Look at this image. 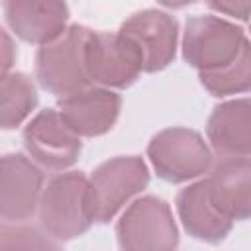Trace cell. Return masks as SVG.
I'll return each mask as SVG.
<instances>
[{
    "instance_id": "obj_1",
    "label": "cell",
    "mask_w": 251,
    "mask_h": 251,
    "mask_svg": "<svg viewBox=\"0 0 251 251\" xmlns=\"http://www.w3.org/2000/svg\"><path fill=\"white\" fill-rule=\"evenodd\" d=\"M37 216L39 226L59 243L86 233L96 222L90 178L80 171L55 175L41 192Z\"/></svg>"
},
{
    "instance_id": "obj_2",
    "label": "cell",
    "mask_w": 251,
    "mask_h": 251,
    "mask_svg": "<svg viewBox=\"0 0 251 251\" xmlns=\"http://www.w3.org/2000/svg\"><path fill=\"white\" fill-rule=\"evenodd\" d=\"M90 31L84 25L73 24L57 39L39 47L35 76L41 88L61 98L92 84L84 63V47Z\"/></svg>"
},
{
    "instance_id": "obj_3",
    "label": "cell",
    "mask_w": 251,
    "mask_h": 251,
    "mask_svg": "<svg viewBox=\"0 0 251 251\" xmlns=\"http://www.w3.org/2000/svg\"><path fill=\"white\" fill-rule=\"evenodd\" d=\"M147 157L159 178L178 184L210 173L212 151L204 137L188 127H167L147 145Z\"/></svg>"
},
{
    "instance_id": "obj_4",
    "label": "cell",
    "mask_w": 251,
    "mask_h": 251,
    "mask_svg": "<svg viewBox=\"0 0 251 251\" xmlns=\"http://www.w3.org/2000/svg\"><path fill=\"white\" fill-rule=\"evenodd\" d=\"M245 31L218 16H196L184 25L182 57L198 73L231 63L245 45Z\"/></svg>"
},
{
    "instance_id": "obj_5",
    "label": "cell",
    "mask_w": 251,
    "mask_h": 251,
    "mask_svg": "<svg viewBox=\"0 0 251 251\" xmlns=\"http://www.w3.org/2000/svg\"><path fill=\"white\" fill-rule=\"evenodd\" d=\"M118 243L127 251L175 249L178 245V229L171 206L157 196H141L133 200L116 226Z\"/></svg>"
},
{
    "instance_id": "obj_6",
    "label": "cell",
    "mask_w": 251,
    "mask_h": 251,
    "mask_svg": "<svg viewBox=\"0 0 251 251\" xmlns=\"http://www.w3.org/2000/svg\"><path fill=\"white\" fill-rule=\"evenodd\" d=\"M149 184V169L137 155L114 157L98 165L90 176L94 218L108 224L114 216Z\"/></svg>"
},
{
    "instance_id": "obj_7",
    "label": "cell",
    "mask_w": 251,
    "mask_h": 251,
    "mask_svg": "<svg viewBox=\"0 0 251 251\" xmlns=\"http://www.w3.org/2000/svg\"><path fill=\"white\" fill-rule=\"evenodd\" d=\"M84 63L92 84L106 88H127L143 73L141 51L120 31H90Z\"/></svg>"
},
{
    "instance_id": "obj_8",
    "label": "cell",
    "mask_w": 251,
    "mask_h": 251,
    "mask_svg": "<svg viewBox=\"0 0 251 251\" xmlns=\"http://www.w3.org/2000/svg\"><path fill=\"white\" fill-rule=\"evenodd\" d=\"M22 137L27 155L39 167L55 173L71 169L82 151L80 135L53 108L35 114L24 127Z\"/></svg>"
},
{
    "instance_id": "obj_9",
    "label": "cell",
    "mask_w": 251,
    "mask_h": 251,
    "mask_svg": "<svg viewBox=\"0 0 251 251\" xmlns=\"http://www.w3.org/2000/svg\"><path fill=\"white\" fill-rule=\"evenodd\" d=\"M43 173L22 153H8L0 165V216L4 222H27L39 208Z\"/></svg>"
},
{
    "instance_id": "obj_10",
    "label": "cell",
    "mask_w": 251,
    "mask_h": 251,
    "mask_svg": "<svg viewBox=\"0 0 251 251\" xmlns=\"http://www.w3.org/2000/svg\"><path fill=\"white\" fill-rule=\"evenodd\" d=\"M120 33L143 55V73H157L169 67L176 55L178 41V24L173 16L161 10H143L129 16Z\"/></svg>"
},
{
    "instance_id": "obj_11",
    "label": "cell",
    "mask_w": 251,
    "mask_h": 251,
    "mask_svg": "<svg viewBox=\"0 0 251 251\" xmlns=\"http://www.w3.org/2000/svg\"><path fill=\"white\" fill-rule=\"evenodd\" d=\"M57 108L80 137H96L114 127L122 110V98L106 86L90 84L82 90L61 96Z\"/></svg>"
},
{
    "instance_id": "obj_12",
    "label": "cell",
    "mask_w": 251,
    "mask_h": 251,
    "mask_svg": "<svg viewBox=\"0 0 251 251\" xmlns=\"http://www.w3.org/2000/svg\"><path fill=\"white\" fill-rule=\"evenodd\" d=\"M4 18L20 39L41 47L69 27V6L65 0H4Z\"/></svg>"
},
{
    "instance_id": "obj_13",
    "label": "cell",
    "mask_w": 251,
    "mask_h": 251,
    "mask_svg": "<svg viewBox=\"0 0 251 251\" xmlns=\"http://www.w3.org/2000/svg\"><path fill=\"white\" fill-rule=\"evenodd\" d=\"M175 204L186 233L194 239L220 243L233 227V220L216 204L208 178L182 188L176 194Z\"/></svg>"
},
{
    "instance_id": "obj_14",
    "label": "cell",
    "mask_w": 251,
    "mask_h": 251,
    "mask_svg": "<svg viewBox=\"0 0 251 251\" xmlns=\"http://www.w3.org/2000/svg\"><path fill=\"white\" fill-rule=\"evenodd\" d=\"M206 135L220 157H251V98H235L216 106Z\"/></svg>"
},
{
    "instance_id": "obj_15",
    "label": "cell",
    "mask_w": 251,
    "mask_h": 251,
    "mask_svg": "<svg viewBox=\"0 0 251 251\" xmlns=\"http://www.w3.org/2000/svg\"><path fill=\"white\" fill-rule=\"evenodd\" d=\"M208 180L216 204L231 220H251V157H222Z\"/></svg>"
},
{
    "instance_id": "obj_16",
    "label": "cell",
    "mask_w": 251,
    "mask_h": 251,
    "mask_svg": "<svg viewBox=\"0 0 251 251\" xmlns=\"http://www.w3.org/2000/svg\"><path fill=\"white\" fill-rule=\"evenodd\" d=\"M37 106V90L31 78L24 73H2L0 80V126L14 129Z\"/></svg>"
},
{
    "instance_id": "obj_17",
    "label": "cell",
    "mask_w": 251,
    "mask_h": 251,
    "mask_svg": "<svg viewBox=\"0 0 251 251\" xmlns=\"http://www.w3.org/2000/svg\"><path fill=\"white\" fill-rule=\"evenodd\" d=\"M202 86L218 98L251 92V41L247 39L239 55L222 69L198 73Z\"/></svg>"
},
{
    "instance_id": "obj_18",
    "label": "cell",
    "mask_w": 251,
    "mask_h": 251,
    "mask_svg": "<svg viewBox=\"0 0 251 251\" xmlns=\"http://www.w3.org/2000/svg\"><path fill=\"white\" fill-rule=\"evenodd\" d=\"M61 243L55 241L43 227L37 229L33 226H25L24 222H4L0 227V247L2 249H14V247H25V249H57Z\"/></svg>"
},
{
    "instance_id": "obj_19",
    "label": "cell",
    "mask_w": 251,
    "mask_h": 251,
    "mask_svg": "<svg viewBox=\"0 0 251 251\" xmlns=\"http://www.w3.org/2000/svg\"><path fill=\"white\" fill-rule=\"evenodd\" d=\"M206 4L218 14L235 20H249L251 16V0H206Z\"/></svg>"
},
{
    "instance_id": "obj_20",
    "label": "cell",
    "mask_w": 251,
    "mask_h": 251,
    "mask_svg": "<svg viewBox=\"0 0 251 251\" xmlns=\"http://www.w3.org/2000/svg\"><path fill=\"white\" fill-rule=\"evenodd\" d=\"M2 39H4V59H2V73H10V67L14 63V57L12 53L16 55V49L12 47V41H10V35L4 31L2 33Z\"/></svg>"
},
{
    "instance_id": "obj_21",
    "label": "cell",
    "mask_w": 251,
    "mask_h": 251,
    "mask_svg": "<svg viewBox=\"0 0 251 251\" xmlns=\"http://www.w3.org/2000/svg\"><path fill=\"white\" fill-rule=\"evenodd\" d=\"M159 4H163L165 8H171V10H178V8H184L188 4H194L196 0H157Z\"/></svg>"
}]
</instances>
